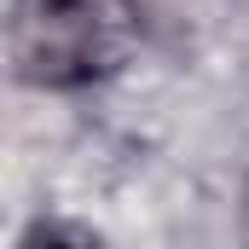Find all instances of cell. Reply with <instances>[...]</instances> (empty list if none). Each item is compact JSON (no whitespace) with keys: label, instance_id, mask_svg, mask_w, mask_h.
<instances>
[{"label":"cell","instance_id":"cell-1","mask_svg":"<svg viewBox=\"0 0 249 249\" xmlns=\"http://www.w3.org/2000/svg\"><path fill=\"white\" fill-rule=\"evenodd\" d=\"M133 35V0H12L6 58L29 87H87L127 58Z\"/></svg>","mask_w":249,"mask_h":249},{"label":"cell","instance_id":"cell-2","mask_svg":"<svg viewBox=\"0 0 249 249\" xmlns=\"http://www.w3.org/2000/svg\"><path fill=\"white\" fill-rule=\"evenodd\" d=\"M18 249H105L93 232H81V226H64V220H35L23 238H18Z\"/></svg>","mask_w":249,"mask_h":249}]
</instances>
